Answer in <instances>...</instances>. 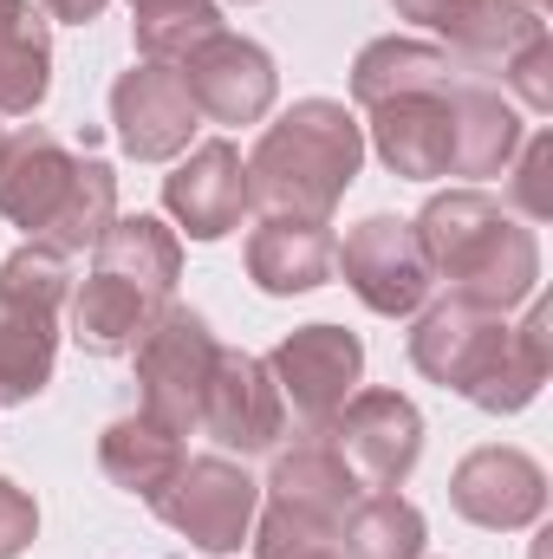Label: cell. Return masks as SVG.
<instances>
[{
    "mask_svg": "<svg viewBox=\"0 0 553 559\" xmlns=\"http://www.w3.org/2000/svg\"><path fill=\"white\" fill-rule=\"evenodd\" d=\"M411 365L443 384L462 391L475 411L489 417H515L541 397L553 365V312L541 299H528V319L508 325V312H489L475 299H436L416 312L411 332Z\"/></svg>",
    "mask_w": 553,
    "mask_h": 559,
    "instance_id": "6da1fadb",
    "label": "cell"
},
{
    "mask_svg": "<svg viewBox=\"0 0 553 559\" xmlns=\"http://www.w3.org/2000/svg\"><path fill=\"white\" fill-rule=\"evenodd\" d=\"M411 228L430 274L449 280L456 299H475L489 312H515V306H528L541 293V241H534V228H521L482 189L430 195Z\"/></svg>",
    "mask_w": 553,
    "mask_h": 559,
    "instance_id": "7a4b0ae2",
    "label": "cell"
},
{
    "mask_svg": "<svg viewBox=\"0 0 553 559\" xmlns=\"http://www.w3.org/2000/svg\"><path fill=\"white\" fill-rule=\"evenodd\" d=\"M365 169V124L339 98H299L261 131L248 156V209L332 222Z\"/></svg>",
    "mask_w": 553,
    "mask_h": 559,
    "instance_id": "3957f363",
    "label": "cell"
},
{
    "mask_svg": "<svg viewBox=\"0 0 553 559\" xmlns=\"http://www.w3.org/2000/svg\"><path fill=\"white\" fill-rule=\"evenodd\" d=\"M138 411L150 423H163L169 436H189L202 429V397H209V378H215V332L202 312L189 306H163V319L138 338Z\"/></svg>",
    "mask_w": 553,
    "mask_h": 559,
    "instance_id": "277c9868",
    "label": "cell"
},
{
    "mask_svg": "<svg viewBox=\"0 0 553 559\" xmlns=\"http://www.w3.org/2000/svg\"><path fill=\"white\" fill-rule=\"evenodd\" d=\"M156 521L169 534H183L189 547L202 554H235L248 534H255V514H261V488L248 481L242 462L228 455H183V468L150 495Z\"/></svg>",
    "mask_w": 553,
    "mask_h": 559,
    "instance_id": "5b68a950",
    "label": "cell"
},
{
    "mask_svg": "<svg viewBox=\"0 0 553 559\" xmlns=\"http://www.w3.org/2000/svg\"><path fill=\"white\" fill-rule=\"evenodd\" d=\"M332 267L358 293V306L378 312V319H411V312H423L430 306V286H436L423 248H416V228L398 222V215H365L345 235V248L332 254Z\"/></svg>",
    "mask_w": 553,
    "mask_h": 559,
    "instance_id": "8992f818",
    "label": "cell"
},
{
    "mask_svg": "<svg viewBox=\"0 0 553 559\" xmlns=\"http://www.w3.org/2000/svg\"><path fill=\"white\" fill-rule=\"evenodd\" d=\"M268 371H274L286 411L306 429H326L365 378V345L345 325H299L268 352Z\"/></svg>",
    "mask_w": 553,
    "mask_h": 559,
    "instance_id": "52a82bcc",
    "label": "cell"
},
{
    "mask_svg": "<svg viewBox=\"0 0 553 559\" xmlns=\"http://www.w3.org/2000/svg\"><path fill=\"white\" fill-rule=\"evenodd\" d=\"M456 79H430L416 92H398L385 105H372V150L385 156L391 176L404 182H436V176H456Z\"/></svg>",
    "mask_w": 553,
    "mask_h": 559,
    "instance_id": "ba28073f",
    "label": "cell"
},
{
    "mask_svg": "<svg viewBox=\"0 0 553 559\" xmlns=\"http://www.w3.org/2000/svg\"><path fill=\"white\" fill-rule=\"evenodd\" d=\"M326 429H332V442H339V455H345V468L358 475L365 495L404 488L416 455H423V417H416V404L404 391H352L345 411Z\"/></svg>",
    "mask_w": 553,
    "mask_h": 559,
    "instance_id": "9c48e42d",
    "label": "cell"
},
{
    "mask_svg": "<svg viewBox=\"0 0 553 559\" xmlns=\"http://www.w3.org/2000/svg\"><path fill=\"white\" fill-rule=\"evenodd\" d=\"M449 508L489 534H521L548 514V468L528 455V449H508V442H489V449H469L449 475Z\"/></svg>",
    "mask_w": 553,
    "mask_h": 559,
    "instance_id": "30bf717a",
    "label": "cell"
},
{
    "mask_svg": "<svg viewBox=\"0 0 553 559\" xmlns=\"http://www.w3.org/2000/svg\"><path fill=\"white\" fill-rule=\"evenodd\" d=\"M176 72H183V85H189V98L209 124H261L274 111L280 72L268 59V46L228 33V26L215 39H202Z\"/></svg>",
    "mask_w": 553,
    "mask_h": 559,
    "instance_id": "8fae6325",
    "label": "cell"
},
{
    "mask_svg": "<svg viewBox=\"0 0 553 559\" xmlns=\"http://www.w3.org/2000/svg\"><path fill=\"white\" fill-rule=\"evenodd\" d=\"M196 124H202V111H196V98H189L176 66H150L143 59L111 85V131L125 143V156H138V163L183 156Z\"/></svg>",
    "mask_w": 553,
    "mask_h": 559,
    "instance_id": "7c38bea8",
    "label": "cell"
},
{
    "mask_svg": "<svg viewBox=\"0 0 553 559\" xmlns=\"http://www.w3.org/2000/svg\"><path fill=\"white\" fill-rule=\"evenodd\" d=\"M202 429L228 449V455H268L286 436V397H280L268 358L255 352H222L209 397H202Z\"/></svg>",
    "mask_w": 553,
    "mask_h": 559,
    "instance_id": "4fadbf2b",
    "label": "cell"
},
{
    "mask_svg": "<svg viewBox=\"0 0 553 559\" xmlns=\"http://www.w3.org/2000/svg\"><path fill=\"white\" fill-rule=\"evenodd\" d=\"M163 209L189 241H222L248 215V163L228 138L196 143L169 176H163Z\"/></svg>",
    "mask_w": 553,
    "mask_h": 559,
    "instance_id": "5bb4252c",
    "label": "cell"
},
{
    "mask_svg": "<svg viewBox=\"0 0 553 559\" xmlns=\"http://www.w3.org/2000/svg\"><path fill=\"white\" fill-rule=\"evenodd\" d=\"M391 7L416 26H430L436 39H449L443 52L456 59H508L548 33L541 7L528 0H391Z\"/></svg>",
    "mask_w": 553,
    "mask_h": 559,
    "instance_id": "9a60e30c",
    "label": "cell"
},
{
    "mask_svg": "<svg viewBox=\"0 0 553 559\" xmlns=\"http://www.w3.org/2000/svg\"><path fill=\"white\" fill-rule=\"evenodd\" d=\"M72 169H79V156L66 143L39 124H26L20 138L0 143V215L39 241L46 222L59 215L66 189H72Z\"/></svg>",
    "mask_w": 553,
    "mask_h": 559,
    "instance_id": "2e32d148",
    "label": "cell"
},
{
    "mask_svg": "<svg viewBox=\"0 0 553 559\" xmlns=\"http://www.w3.org/2000/svg\"><path fill=\"white\" fill-rule=\"evenodd\" d=\"M332 222H306V215H261L248 235V280L274 299L313 293L332 280Z\"/></svg>",
    "mask_w": 553,
    "mask_h": 559,
    "instance_id": "e0dca14e",
    "label": "cell"
},
{
    "mask_svg": "<svg viewBox=\"0 0 553 559\" xmlns=\"http://www.w3.org/2000/svg\"><path fill=\"white\" fill-rule=\"evenodd\" d=\"M358 475L345 468L332 429H306L293 449L274 455V475H268V501L280 508H299V514H319V521H345V508L358 501Z\"/></svg>",
    "mask_w": 553,
    "mask_h": 559,
    "instance_id": "ac0fdd59",
    "label": "cell"
},
{
    "mask_svg": "<svg viewBox=\"0 0 553 559\" xmlns=\"http://www.w3.org/2000/svg\"><path fill=\"white\" fill-rule=\"evenodd\" d=\"M163 306L169 299H156V293H143L131 280L118 274H98L79 286V299H72V338H79V352H92V358H125V352H138V338L163 319Z\"/></svg>",
    "mask_w": 553,
    "mask_h": 559,
    "instance_id": "d6986e66",
    "label": "cell"
},
{
    "mask_svg": "<svg viewBox=\"0 0 553 559\" xmlns=\"http://www.w3.org/2000/svg\"><path fill=\"white\" fill-rule=\"evenodd\" d=\"M52 85V20L39 0H0V118L39 111Z\"/></svg>",
    "mask_w": 553,
    "mask_h": 559,
    "instance_id": "ffe728a7",
    "label": "cell"
},
{
    "mask_svg": "<svg viewBox=\"0 0 553 559\" xmlns=\"http://www.w3.org/2000/svg\"><path fill=\"white\" fill-rule=\"evenodd\" d=\"M521 150V111L489 79H456V176H502Z\"/></svg>",
    "mask_w": 553,
    "mask_h": 559,
    "instance_id": "44dd1931",
    "label": "cell"
},
{
    "mask_svg": "<svg viewBox=\"0 0 553 559\" xmlns=\"http://www.w3.org/2000/svg\"><path fill=\"white\" fill-rule=\"evenodd\" d=\"M92 254H98V261H92L98 274L131 280V286L156 293V299H176V280H183V241H176L169 222H156V215H118Z\"/></svg>",
    "mask_w": 553,
    "mask_h": 559,
    "instance_id": "7402d4cb",
    "label": "cell"
},
{
    "mask_svg": "<svg viewBox=\"0 0 553 559\" xmlns=\"http://www.w3.org/2000/svg\"><path fill=\"white\" fill-rule=\"evenodd\" d=\"M59 358V312L0 299V404H33L52 384Z\"/></svg>",
    "mask_w": 553,
    "mask_h": 559,
    "instance_id": "603a6c76",
    "label": "cell"
},
{
    "mask_svg": "<svg viewBox=\"0 0 553 559\" xmlns=\"http://www.w3.org/2000/svg\"><path fill=\"white\" fill-rule=\"evenodd\" d=\"M183 436H169L163 423H150L138 411V417H118L105 436H98V462H105V475L125 488V495H156L176 468H183Z\"/></svg>",
    "mask_w": 553,
    "mask_h": 559,
    "instance_id": "cb8c5ba5",
    "label": "cell"
},
{
    "mask_svg": "<svg viewBox=\"0 0 553 559\" xmlns=\"http://www.w3.org/2000/svg\"><path fill=\"white\" fill-rule=\"evenodd\" d=\"M111 222H118V169H111L105 156H79V169H72V189H66L59 215L46 222L39 248H52V254H66V261H72V254L98 248Z\"/></svg>",
    "mask_w": 553,
    "mask_h": 559,
    "instance_id": "d4e9b609",
    "label": "cell"
},
{
    "mask_svg": "<svg viewBox=\"0 0 553 559\" xmlns=\"http://www.w3.org/2000/svg\"><path fill=\"white\" fill-rule=\"evenodd\" d=\"M462 59L456 52H443V46H430V39H372L358 59H352V98L372 111V105H385V98H398V92H416V85H430V79H449Z\"/></svg>",
    "mask_w": 553,
    "mask_h": 559,
    "instance_id": "484cf974",
    "label": "cell"
},
{
    "mask_svg": "<svg viewBox=\"0 0 553 559\" xmlns=\"http://www.w3.org/2000/svg\"><path fill=\"white\" fill-rule=\"evenodd\" d=\"M339 540L352 559H423V514L416 501H404L398 488H378V495H358L339 521Z\"/></svg>",
    "mask_w": 553,
    "mask_h": 559,
    "instance_id": "4316f807",
    "label": "cell"
},
{
    "mask_svg": "<svg viewBox=\"0 0 553 559\" xmlns=\"http://www.w3.org/2000/svg\"><path fill=\"white\" fill-rule=\"evenodd\" d=\"M215 33H222L215 0H143L138 7V52L150 66H183Z\"/></svg>",
    "mask_w": 553,
    "mask_h": 559,
    "instance_id": "83f0119b",
    "label": "cell"
},
{
    "mask_svg": "<svg viewBox=\"0 0 553 559\" xmlns=\"http://www.w3.org/2000/svg\"><path fill=\"white\" fill-rule=\"evenodd\" d=\"M248 540H255V559H352L339 540V521H319L280 501H268V514H255Z\"/></svg>",
    "mask_w": 553,
    "mask_h": 559,
    "instance_id": "f1b7e54d",
    "label": "cell"
},
{
    "mask_svg": "<svg viewBox=\"0 0 553 559\" xmlns=\"http://www.w3.org/2000/svg\"><path fill=\"white\" fill-rule=\"evenodd\" d=\"M502 72H508V85H515V98L534 111V118H548L553 111V39H528L521 52H508L502 59Z\"/></svg>",
    "mask_w": 553,
    "mask_h": 559,
    "instance_id": "f546056e",
    "label": "cell"
},
{
    "mask_svg": "<svg viewBox=\"0 0 553 559\" xmlns=\"http://www.w3.org/2000/svg\"><path fill=\"white\" fill-rule=\"evenodd\" d=\"M521 169H515V202H521V215H534V222H548L553 215V131H534V138H521Z\"/></svg>",
    "mask_w": 553,
    "mask_h": 559,
    "instance_id": "4dcf8cb0",
    "label": "cell"
},
{
    "mask_svg": "<svg viewBox=\"0 0 553 559\" xmlns=\"http://www.w3.org/2000/svg\"><path fill=\"white\" fill-rule=\"evenodd\" d=\"M33 534H39V508H33V495H26L20 481L0 475V559H20L26 547H33Z\"/></svg>",
    "mask_w": 553,
    "mask_h": 559,
    "instance_id": "1f68e13d",
    "label": "cell"
},
{
    "mask_svg": "<svg viewBox=\"0 0 553 559\" xmlns=\"http://www.w3.org/2000/svg\"><path fill=\"white\" fill-rule=\"evenodd\" d=\"M39 7H46V20H66V26H92L105 13V0H39Z\"/></svg>",
    "mask_w": 553,
    "mask_h": 559,
    "instance_id": "d6a6232c",
    "label": "cell"
},
{
    "mask_svg": "<svg viewBox=\"0 0 553 559\" xmlns=\"http://www.w3.org/2000/svg\"><path fill=\"white\" fill-rule=\"evenodd\" d=\"M528 7H541V0H528Z\"/></svg>",
    "mask_w": 553,
    "mask_h": 559,
    "instance_id": "836d02e7",
    "label": "cell"
},
{
    "mask_svg": "<svg viewBox=\"0 0 553 559\" xmlns=\"http://www.w3.org/2000/svg\"><path fill=\"white\" fill-rule=\"evenodd\" d=\"M131 7H143V0H131Z\"/></svg>",
    "mask_w": 553,
    "mask_h": 559,
    "instance_id": "e575fe53",
    "label": "cell"
},
{
    "mask_svg": "<svg viewBox=\"0 0 553 559\" xmlns=\"http://www.w3.org/2000/svg\"><path fill=\"white\" fill-rule=\"evenodd\" d=\"M0 143H7V131H0Z\"/></svg>",
    "mask_w": 553,
    "mask_h": 559,
    "instance_id": "d590c367",
    "label": "cell"
},
{
    "mask_svg": "<svg viewBox=\"0 0 553 559\" xmlns=\"http://www.w3.org/2000/svg\"><path fill=\"white\" fill-rule=\"evenodd\" d=\"M242 7H248V0H242Z\"/></svg>",
    "mask_w": 553,
    "mask_h": 559,
    "instance_id": "8d00e7d4",
    "label": "cell"
}]
</instances>
